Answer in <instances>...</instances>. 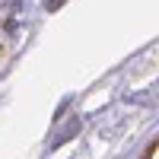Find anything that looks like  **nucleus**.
I'll return each mask as SVG.
<instances>
[{"instance_id": "nucleus-1", "label": "nucleus", "mask_w": 159, "mask_h": 159, "mask_svg": "<svg viewBox=\"0 0 159 159\" xmlns=\"http://www.w3.org/2000/svg\"><path fill=\"white\" fill-rule=\"evenodd\" d=\"M76 130H80V118H73V121H70L67 127H64V130H61V134L54 137V143H64V140H67L70 134H76Z\"/></svg>"}, {"instance_id": "nucleus-2", "label": "nucleus", "mask_w": 159, "mask_h": 159, "mask_svg": "<svg viewBox=\"0 0 159 159\" xmlns=\"http://www.w3.org/2000/svg\"><path fill=\"white\" fill-rule=\"evenodd\" d=\"M64 3H67V0H45V7H48V10H61Z\"/></svg>"}]
</instances>
